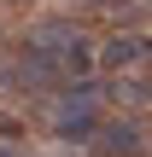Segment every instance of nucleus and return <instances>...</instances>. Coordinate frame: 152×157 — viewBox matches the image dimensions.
<instances>
[{
	"label": "nucleus",
	"instance_id": "nucleus-6",
	"mask_svg": "<svg viewBox=\"0 0 152 157\" xmlns=\"http://www.w3.org/2000/svg\"><path fill=\"white\" fill-rule=\"evenodd\" d=\"M6 6H29V0H6Z\"/></svg>",
	"mask_w": 152,
	"mask_h": 157
},
{
	"label": "nucleus",
	"instance_id": "nucleus-5",
	"mask_svg": "<svg viewBox=\"0 0 152 157\" xmlns=\"http://www.w3.org/2000/svg\"><path fill=\"white\" fill-rule=\"evenodd\" d=\"M0 146H23V122L0 111Z\"/></svg>",
	"mask_w": 152,
	"mask_h": 157
},
{
	"label": "nucleus",
	"instance_id": "nucleus-2",
	"mask_svg": "<svg viewBox=\"0 0 152 157\" xmlns=\"http://www.w3.org/2000/svg\"><path fill=\"white\" fill-rule=\"evenodd\" d=\"M100 70H111V76H152V35H135V29H123V35H111L105 47H100Z\"/></svg>",
	"mask_w": 152,
	"mask_h": 157
},
{
	"label": "nucleus",
	"instance_id": "nucleus-1",
	"mask_svg": "<svg viewBox=\"0 0 152 157\" xmlns=\"http://www.w3.org/2000/svg\"><path fill=\"white\" fill-rule=\"evenodd\" d=\"M111 111V87L105 82H76V87H59L53 105H47V128L59 140H88Z\"/></svg>",
	"mask_w": 152,
	"mask_h": 157
},
{
	"label": "nucleus",
	"instance_id": "nucleus-3",
	"mask_svg": "<svg viewBox=\"0 0 152 157\" xmlns=\"http://www.w3.org/2000/svg\"><path fill=\"white\" fill-rule=\"evenodd\" d=\"M88 157H146V128L135 117H111L88 134Z\"/></svg>",
	"mask_w": 152,
	"mask_h": 157
},
{
	"label": "nucleus",
	"instance_id": "nucleus-4",
	"mask_svg": "<svg viewBox=\"0 0 152 157\" xmlns=\"http://www.w3.org/2000/svg\"><path fill=\"white\" fill-rule=\"evenodd\" d=\"M105 87H111V105H146L152 99V82H141V76H111Z\"/></svg>",
	"mask_w": 152,
	"mask_h": 157
}]
</instances>
